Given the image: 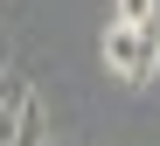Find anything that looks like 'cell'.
<instances>
[{
    "label": "cell",
    "mask_w": 160,
    "mask_h": 146,
    "mask_svg": "<svg viewBox=\"0 0 160 146\" xmlns=\"http://www.w3.org/2000/svg\"><path fill=\"white\" fill-rule=\"evenodd\" d=\"M160 21V0H112V28H146Z\"/></svg>",
    "instance_id": "4"
},
{
    "label": "cell",
    "mask_w": 160,
    "mask_h": 146,
    "mask_svg": "<svg viewBox=\"0 0 160 146\" xmlns=\"http://www.w3.org/2000/svg\"><path fill=\"white\" fill-rule=\"evenodd\" d=\"M14 146H56V132H49V111H42V98H28V104H21V132H14Z\"/></svg>",
    "instance_id": "3"
},
{
    "label": "cell",
    "mask_w": 160,
    "mask_h": 146,
    "mask_svg": "<svg viewBox=\"0 0 160 146\" xmlns=\"http://www.w3.org/2000/svg\"><path fill=\"white\" fill-rule=\"evenodd\" d=\"M35 98V83L21 77V70H7L0 77V146H14V132H21V104Z\"/></svg>",
    "instance_id": "2"
},
{
    "label": "cell",
    "mask_w": 160,
    "mask_h": 146,
    "mask_svg": "<svg viewBox=\"0 0 160 146\" xmlns=\"http://www.w3.org/2000/svg\"><path fill=\"white\" fill-rule=\"evenodd\" d=\"M7 56H14V42H7V28H0V77H7Z\"/></svg>",
    "instance_id": "5"
},
{
    "label": "cell",
    "mask_w": 160,
    "mask_h": 146,
    "mask_svg": "<svg viewBox=\"0 0 160 146\" xmlns=\"http://www.w3.org/2000/svg\"><path fill=\"white\" fill-rule=\"evenodd\" d=\"M98 56H104V70H112L125 91H146V83L160 77V21H146V28H112L104 21Z\"/></svg>",
    "instance_id": "1"
}]
</instances>
